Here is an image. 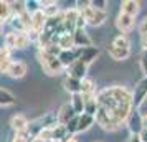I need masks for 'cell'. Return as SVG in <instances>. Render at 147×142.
<instances>
[{"instance_id": "obj_20", "label": "cell", "mask_w": 147, "mask_h": 142, "mask_svg": "<svg viewBox=\"0 0 147 142\" xmlns=\"http://www.w3.org/2000/svg\"><path fill=\"white\" fill-rule=\"evenodd\" d=\"M107 53H109V56L113 58V60L116 61H122V60H126L127 56L131 55V50H121V48H116V46H111L107 48Z\"/></svg>"}, {"instance_id": "obj_34", "label": "cell", "mask_w": 147, "mask_h": 142, "mask_svg": "<svg viewBox=\"0 0 147 142\" xmlns=\"http://www.w3.org/2000/svg\"><path fill=\"white\" fill-rule=\"evenodd\" d=\"M139 137H140V141L142 142H147V129H142V131H140Z\"/></svg>"}, {"instance_id": "obj_23", "label": "cell", "mask_w": 147, "mask_h": 142, "mask_svg": "<svg viewBox=\"0 0 147 142\" xmlns=\"http://www.w3.org/2000/svg\"><path fill=\"white\" fill-rule=\"evenodd\" d=\"M113 46L121 48V50H131V40H129V36H127V35L119 33L113 40Z\"/></svg>"}, {"instance_id": "obj_7", "label": "cell", "mask_w": 147, "mask_h": 142, "mask_svg": "<svg viewBox=\"0 0 147 142\" xmlns=\"http://www.w3.org/2000/svg\"><path fill=\"white\" fill-rule=\"evenodd\" d=\"M27 69L28 68L23 61H10V65L7 66L5 73L10 78H13V79H22L23 76L27 75Z\"/></svg>"}, {"instance_id": "obj_36", "label": "cell", "mask_w": 147, "mask_h": 142, "mask_svg": "<svg viewBox=\"0 0 147 142\" xmlns=\"http://www.w3.org/2000/svg\"><path fill=\"white\" fill-rule=\"evenodd\" d=\"M0 32H2V23H0Z\"/></svg>"}, {"instance_id": "obj_16", "label": "cell", "mask_w": 147, "mask_h": 142, "mask_svg": "<svg viewBox=\"0 0 147 142\" xmlns=\"http://www.w3.org/2000/svg\"><path fill=\"white\" fill-rule=\"evenodd\" d=\"M13 50H23L30 45V40L25 32H13Z\"/></svg>"}, {"instance_id": "obj_27", "label": "cell", "mask_w": 147, "mask_h": 142, "mask_svg": "<svg viewBox=\"0 0 147 142\" xmlns=\"http://www.w3.org/2000/svg\"><path fill=\"white\" fill-rule=\"evenodd\" d=\"M106 2L104 0H91L89 2V7H93V8H96V10H106Z\"/></svg>"}, {"instance_id": "obj_2", "label": "cell", "mask_w": 147, "mask_h": 142, "mask_svg": "<svg viewBox=\"0 0 147 142\" xmlns=\"http://www.w3.org/2000/svg\"><path fill=\"white\" fill-rule=\"evenodd\" d=\"M38 61H40L41 68H43V71L50 76H55V75H60L61 71L65 69L63 65L60 63V60L56 58V56H51V55L45 53V51H38Z\"/></svg>"}, {"instance_id": "obj_19", "label": "cell", "mask_w": 147, "mask_h": 142, "mask_svg": "<svg viewBox=\"0 0 147 142\" xmlns=\"http://www.w3.org/2000/svg\"><path fill=\"white\" fill-rule=\"evenodd\" d=\"M15 102H17V98L13 96V93H10L8 89L0 88V106H2V108L13 106Z\"/></svg>"}, {"instance_id": "obj_14", "label": "cell", "mask_w": 147, "mask_h": 142, "mask_svg": "<svg viewBox=\"0 0 147 142\" xmlns=\"http://www.w3.org/2000/svg\"><path fill=\"white\" fill-rule=\"evenodd\" d=\"M99 56V50L96 46H88V48H81V53H80V58L84 65H91L96 58Z\"/></svg>"}, {"instance_id": "obj_18", "label": "cell", "mask_w": 147, "mask_h": 142, "mask_svg": "<svg viewBox=\"0 0 147 142\" xmlns=\"http://www.w3.org/2000/svg\"><path fill=\"white\" fill-rule=\"evenodd\" d=\"M93 124H94L93 116H88V114L83 112V114L78 116V129H76V132H84V131H88Z\"/></svg>"}, {"instance_id": "obj_32", "label": "cell", "mask_w": 147, "mask_h": 142, "mask_svg": "<svg viewBox=\"0 0 147 142\" xmlns=\"http://www.w3.org/2000/svg\"><path fill=\"white\" fill-rule=\"evenodd\" d=\"M61 142H78V139H76V135H73V134H68L65 139Z\"/></svg>"}, {"instance_id": "obj_26", "label": "cell", "mask_w": 147, "mask_h": 142, "mask_svg": "<svg viewBox=\"0 0 147 142\" xmlns=\"http://www.w3.org/2000/svg\"><path fill=\"white\" fill-rule=\"evenodd\" d=\"M129 129H131V134H139L140 131H142L139 114H131L129 116Z\"/></svg>"}, {"instance_id": "obj_10", "label": "cell", "mask_w": 147, "mask_h": 142, "mask_svg": "<svg viewBox=\"0 0 147 142\" xmlns=\"http://www.w3.org/2000/svg\"><path fill=\"white\" fill-rule=\"evenodd\" d=\"M73 45H74V48H88V46H93V41H91L89 35L84 30H74Z\"/></svg>"}, {"instance_id": "obj_25", "label": "cell", "mask_w": 147, "mask_h": 142, "mask_svg": "<svg viewBox=\"0 0 147 142\" xmlns=\"http://www.w3.org/2000/svg\"><path fill=\"white\" fill-rule=\"evenodd\" d=\"M10 50L5 46L0 48V73H5L7 66L10 65Z\"/></svg>"}, {"instance_id": "obj_22", "label": "cell", "mask_w": 147, "mask_h": 142, "mask_svg": "<svg viewBox=\"0 0 147 142\" xmlns=\"http://www.w3.org/2000/svg\"><path fill=\"white\" fill-rule=\"evenodd\" d=\"M69 106L73 109V112L76 116L83 114V108H84V104H83V96L81 94H71V102H69Z\"/></svg>"}, {"instance_id": "obj_13", "label": "cell", "mask_w": 147, "mask_h": 142, "mask_svg": "<svg viewBox=\"0 0 147 142\" xmlns=\"http://www.w3.org/2000/svg\"><path fill=\"white\" fill-rule=\"evenodd\" d=\"M83 112L88 116H96L98 112V101H96V94H88V96H83Z\"/></svg>"}, {"instance_id": "obj_1", "label": "cell", "mask_w": 147, "mask_h": 142, "mask_svg": "<svg viewBox=\"0 0 147 142\" xmlns=\"http://www.w3.org/2000/svg\"><path fill=\"white\" fill-rule=\"evenodd\" d=\"M98 112L94 122L107 132H114L132 114V94L124 86H111L96 93Z\"/></svg>"}, {"instance_id": "obj_33", "label": "cell", "mask_w": 147, "mask_h": 142, "mask_svg": "<svg viewBox=\"0 0 147 142\" xmlns=\"http://www.w3.org/2000/svg\"><path fill=\"white\" fill-rule=\"evenodd\" d=\"M140 126H142V129H147V112L140 116Z\"/></svg>"}, {"instance_id": "obj_24", "label": "cell", "mask_w": 147, "mask_h": 142, "mask_svg": "<svg viewBox=\"0 0 147 142\" xmlns=\"http://www.w3.org/2000/svg\"><path fill=\"white\" fill-rule=\"evenodd\" d=\"M12 17V8H10V2L0 0V23L3 25L5 22Z\"/></svg>"}, {"instance_id": "obj_21", "label": "cell", "mask_w": 147, "mask_h": 142, "mask_svg": "<svg viewBox=\"0 0 147 142\" xmlns=\"http://www.w3.org/2000/svg\"><path fill=\"white\" fill-rule=\"evenodd\" d=\"M80 94L81 96H88V94H96V89H94V81L91 78H84L81 79V88H80Z\"/></svg>"}, {"instance_id": "obj_29", "label": "cell", "mask_w": 147, "mask_h": 142, "mask_svg": "<svg viewBox=\"0 0 147 142\" xmlns=\"http://www.w3.org/2000/svg\"><path fill=\"white\" fill-rule=\"evenodd\" d=\"M140 68H142V73L147 76V51H142L140 55Z\"/></svg>"}, {"instance_id": "obj_15", "label": "cell", "mask_w": 147, "mask_h": 142, "mask_svg": "<svg viewBox=\"0 0 147 142\" xmlns=\"http://www.w3.org/2000/svg\"><path fill=\"white\" fill-rule=\"evenodd\" d=\"M139 12H140V2H136V0H124V2L121 3V13L136 17Z\"/></svg>"}, {"instance_id": "obj_12", "label": "cell", "mask_w": 147, "mask_h": 142, "mask_svg": "<svg viewBox=\"0 0 147 142\" xmlns=\"http://www.w3.org/2000/svg\"><path fill=\"white\" fill-rule=\"evenodd\" d=\"M10 127L15 131V134H22L28 129V119L23 114H15L10 119Z\"/></svg>"}, {"instance_id": "obj_31", "label": "cell", "mask_w": 147, "mask_h": 142, "mask_svg": "<svg viewBox=\"0 0 147 142\" xmlns=\"http://www.w3.org/2000/svg\"><path fill=\"white\" fill-rule=\"evenodd\" d=\"M126 142H142V141H140L139 134H131V135L126 139Z\"/></svg>"}, {"instance_id": "obj_5", "label": "cell", "mask_w": 147, "mask_h": 142, "mask_svg": "<svg viewBox=\"0 0 147 142\" xmlns=\"http://www.w3.org/2000/svg\"><path fill=\"white\" fill-rule=\"evenodd\" d=\"M116 27L122 35H127L134 27H136V17H131V15L126 13H119L117 18H116Z\"/></svg>"}, {"instance_id": "obj_3", "label": "cell", "mask_w": 147, "mask_h": 142, "mask_svg": "<svg viewBox=\"0 0 147 142\" xmlns=\"http://www.w3.org/2000/svg\"><path fill=\"white\" fill-rule=\"evenodd\" d=\"M80 15L84 18L86 25H91V27H99L107 18L106 10H96L93 7H86L83 12H80Z\"/></svg>"}, {"instance_id": "obj_9", "label": "cell", "mask_w": 147, "mask_h": 142, "mask_svg": "<svg viewBox=\"0 0 147 142\" xmlns=\"http://www.w3.org/2000/svg\"><path fill=\"white\" fill-rule=\"evenodd\" d=\"M80 53H81V48H71V50H61V53L58 55V60L60 63L63 65V68L66 69L73 61H76L80 58Z\"/></svg>"}, {"instance_id": "obj_30", "label": "cell", "mask_w": 147, "mask_h": 142, "mask_svg": "<svg viewBox=\"0 0 147 142\" xmlns=\"http://www.w3.org/2000/svg\"><path fill=\"white\" fill-rule=\"evenodd\" d=\"M139 33H140V36L147 35V17H146L142 22H140V25H139Z\"/></svg>"}, {"instance_id": "obj_8", "label": "cell", "mask_w": 147, "mask_h": 142, "mask_svg": "<svg viewBox=\"0 0 147 142\" xmlns=\"http://www.w3.org/2000/svg\"><path fill=\"white\" fill-rule=\"evenodd\" d=\"M45 23H47V17L41 10H36L30 15V30H33L35 33H43Z\"/></svg>"}, {"instance_id": "obj_4", "label": "cell", "mask_w": 147, "mask_h": 142, "mask_svg": "<svg viewBox=\"0 0 147 142\" xmlns=\"http://www.w3.org/2000/svg\"><path fill=\"white\" fill-rule=\"evenodd\" d=\"M131 94H132V106L134 108H140L142 102L146 101V98H147V76H144L136 84V88H134V91Z\"/></svg>"}, {"instance_id": "obj_6", "label": "cell", "mask_w": 147, "mask_h": 142, "mask_svg": "<svg viewBox=\"0 0 147 142\" xmlns=\"http://www.w3.org/2000/svg\"><path fill=\"white\" fill-rule=\"evenodd\" d=\"M66 71H68V76H71V78H74V79H80L81 81V79L86 78L88 65H84L81 60H76L66 68Z\"/></svg>"}, {"instance_id": "obj_28", "label": "cell", "mask_w": 147, "mask_h": 142, "mask_svg": "<svg viewBox=\"0 0 147 142\" xmlns=\"http://www.w3.org/2000/svg\"><path fill=\"white\" fill-rule=\"evenodd\" d=\"M12 142H32V141L28 139V135L25 132H22V134H15L12 137Z\"/></svg>"}, {"instance_id": "obj_17", "label": "cell", "mask_w": 147, "mask_h": 142, "mask_svg": "<svg viewBox=\"0 0 147 142\" xmlns=\"http://www.w3.org/2000/svg\"><path fill=\"white\" fill-rule=\"evenodd\" d=\"M63 86L69 94H80V88H81V81L80 79H74L71 76H66L65 81H63Z\"/></svg>"}, {"instance_id": "obj_35", "label": "cell", "mask_w": 147, "mask_h": 142, "mask_svg": "<svg viewBox=\"0 0 147 142\" xmlns=\"http://www.w3.org/2000/svg\"><path fill=\"white\" fill-rule=\"evenodd\" d=\"M140 43H142V50H144V51H147V35H144V36H142Z\"/></svg>"}, {"instance_id": "obj_11", "label": "cell", "mask_w": 147, "mask_h": 142, "mask_svg": "<svg viewBox=\"0 0 147 142\" xmlns=\"http://www.w3.org/2000/svg\"><path fill=\"white\" fill-rule=\"evenodd\" d=\"M74 116H76V114L73 112L71 106H69V104H63V106L60 108V111L56 112V122H58L60 126H66Z\"/></svg>"}]
</instances>
